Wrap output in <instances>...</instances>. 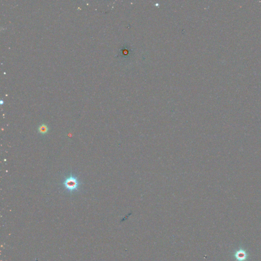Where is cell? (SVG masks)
<instances>
[{"label": "cell", "mask_w": 261, "mask_h": 261, "mask_svg": "<svg viewBox=\"0 0 261 261\" xmlns=\"http://www.w3.org/2000/svg\"><path fill=\"white\" fill-rule=\"evenodd\" d=\"M133 52V49H131L130 45H124L120 47L119 51V54L117 57L124 60L128 59L131 56Z\"/></svg>", "instance_id": "cell-2"}, {"label": "cell", "mask_w": 261, "mask_h": 261, "mask_svg": "<svg viewBox=\"0 0 261 261\" xmlns=\"http://www.w3.org/2000/svg\"><path fill=\"white\" fill-rule=\"evenodd\" d=\"M80 184L81 183L79 182L78 178L71 174L70 176L66 177L62 183L64 188L70 192L77 191L79 189Z\"/></svg>", "instance_id": "cell-1"}, {"label": "cell", "mask_w": 261, "mask_h": 261, "mask_svg": "<svg viewBox=\"0 0 261 261\" xmlns=\"http://www.w3.org/2000/svg\"><path fill=\"white\" fill-rule=\"evenodd\" d=\"M235 257L239 261H243L247 258V255L244 250H239L235 254Z\"/></svg>", "instance_id": "cell-3"}, {"label": "cell", "mask_w": 261, "mask_h": 261, "mask_svg": "<svg viewBox=\"0 0 261 261\" xmlns=\"http://www.w3.org/2000/svg\"><path fill=\"white\" fill-rule=\"evenodd\" d=\"M38 131L39 132V133L42 135H45L46 134H47L49 131V128L46 124H41L38 128Z\"/></svg>", "instance_id": "cell-4"}]
</instances>
